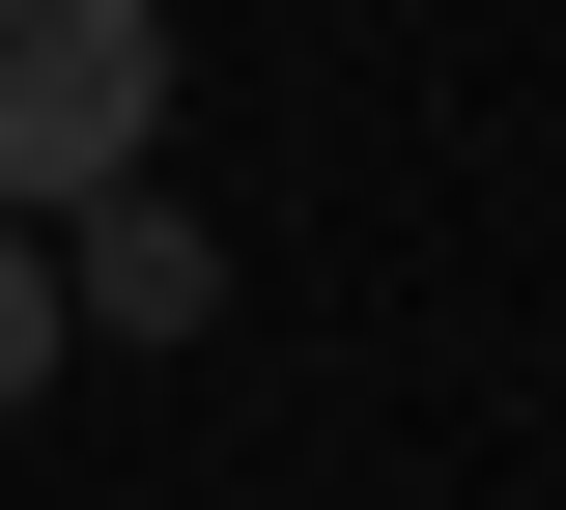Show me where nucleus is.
<instances>
[{
  "mask_svg": "<svg viewBox=\"0 0 566 510\" xmlns=\"http://www.w3.org/2000/svg\"><path fill=\"white\" fill-rule=\"evenodd\" d=\"M29 397H57V256L0 227V426H29Z\"/></svg>",
  "mask_w": 566,
  "mask_h": 510,
  "instance_id": "7ed1b4c3",
  "label": "nucleus"
},
{
  "mask_svg": "<svg viewBox=\"0 0 566 510\" xmlns=\"http://www.w3.org/2000/svg\"><path fill=\"white\" fill-rule=\"evenodd\" d=\"M29 256H57V341H199V312H227V227L170 199V170H114V199H57Z\"/></svg>",
  "mask_w": 566,
  "mask_h": 510,
  "instance_id": "f03ea898",
  "label": "nucleus"
},
{
  "mask_svg": "<svg viewBox=\"0 0 566 510\" xmlns=\"http://www.w3.org/2000/svg\"><path fill=\"white\" fill-rule=\"evenodd\" d=\"M170 114V0H0V227H57Z\"/></svg>",
  "mask_w": 566,
  "mask_h": 510,
  "instance_id": "f257e3e1",
  "label": "nucleus"
}]
</instances>
